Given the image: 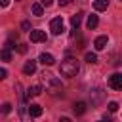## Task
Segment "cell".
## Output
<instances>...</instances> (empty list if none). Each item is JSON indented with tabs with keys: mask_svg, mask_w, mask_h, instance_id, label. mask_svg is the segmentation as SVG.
<instances>
[{
	"mask_svg": "<svg viewBox=\"0 0 122 122\" xmlns=\"http://www.w3.org/2000/svg\"><path fill=\"white\" fill-rule=\"evenodd\" d=\"M6 76H8V71L6 69H0V80H4Z\"/></svg>",
	"mask_w": 122,
	"mask_h": 122,
	"instance_id": "obj_23",
	"label": "cell"
},
{
	"mask_svg": "<svg viewBox=\"0 0 122 122\" xmlns=\"http://www.w3.org/2000/svg\"><path fill=\"white\" fill-rule=\"evenodd\" d=\"M34 71H36V61H27L25 65H23V72L25 74H34Z\"/></svg>",
	"mask_w": 122,
	"mask_h": 122,
	"instance_id": "obj_8",
	"label": "cell"
},
{
	"mask_svg": "<svg viewBox=\"0 0 122 122\" xmlns=\"http://www.w3.org/2000/svg\"><path fill=\"white\" fill-rule=\"evenodd\" d=\"M30 42H46L44 30H30Z\"/></svg>",
	"mask_w": 122,
	"mask_h": 122,
	"instance_id": "obj_5",
	"label": "cell"
},
{
	"mask_svg": "<svg viewBox=\"0 0 122 122\" xmlns=\"http://www.w3.org/2000/svg\"><path fill=\"white\" fill-rule=\"evenodd\" d=\"M40 92H42L40 86H30V88L27 90V97H29V99H30V97H36V95H40Z\"/></svg>",
	"mask_w": 122,
	"mask_h": 122,
	"instance_id": "obj_14",
	"label": "cell"
},
{
	"mask_svg": "<svg viewBox=\"0 0 122 122\" xmlns=\"http://www.w3.org/2000/svg\"><path fill=\"white\" fill-rule=\"evenodd\" d=\"M109 6V0H93V10L95 11H105Z\"/></svg>",
	"mask_w": 122,
	"mask_h": 122,
	"instance_id": "obj_9",
	"label": "cell"
},
{
	"mask_svg": "<svg viewBox=\"0 0 122 122\" xmlns=\"http://www.w3.org/2000/svg\"><path fill=\"white\" fill-rule=\"evenodd\" d=\"M109 44V38L107 36H97L95 40H93V48L99 51V50H105V46Z\"/></svg>",
	"mask_w": 122,
	"mask_h": 122,
	"instance_id": "obj_6",
	"label": "cell"
},
{
	"mask_svg": "<svg viewBox=\"0 0 122 122\" xmlns=\"http://www.w3.org/2000/svg\"><path fill=\"white\" fill-rule=\"evenodd\" d=\"M29 114H30L32 118H38V116L42 114V107H40V105H30V107H29Z\"/></svg>",
	"mask_w": 122,
	"mask_h": 122,
	"instance_id": "obj_11",
	"label": "cell"
},
{
	"mask_svg": "<svg viewBox=\"0 0 122 122\" xmlns=\"http://www.w3.org/2000/svg\"><path fill=\"white\" fill-rule=\"evenodd\" d=\"M42 76H44V80L48 82V92H50V93H59V92L63 90V86H61V82H59L57 78H53L51 74H48V72H44Z\"/></svg>",
	"mask_w": 122,
	"mask_h": 122,
	"instance_id": "obj_2",
	"label": "cell"
},
{
	"mask_svg": "<svg viewBox=\"0 0 122 122\" xmlns=\"http://www.w3.org/2000/svg\"><path fill=\"white\" fill-rule=\"evenodd\" d=\"M109 86H111L112 90H120V88H122V74H120V72L111 74V76H109Z\"/></svg>",
	"mask_w": 122,
	"mask_h": 122,
	"instance_id": "obj_4",
	"label": "cell"
},
{
	"mask_svg": "<svg viewBox=\"0 0 122 122\" xmlns=\"http://www.w3.org/2000/svg\"><path fill=\"white\" fill-rule=\"evenodd\" d=\"M86 61H88V63H97V55L92 53V51H88V53H86Z\"/></svg>",
	"mask_w": 122,
	"mask_h": 122,
	"instance_id": "obj_18",
	"label": "cell"
},
{
	"mask_svg": "<svg viewBox=\"0 0 122 122\" xmlns=\"http://www.w3.org/2000/svg\"><path fill=\"white\" fill-rule=\"evenodd\" d=\"M72 111H74V114H84V112H86V103H84V101L74 103V105H72Z\"/></svg>",
	"mask_w": 122,
	"mask_h": 122,
	"instance_id": "obj_10",
	"label": "cell"
},
{
	"mask_svg": "<svg viewBox=\"0 0 122 122\" xmlns=\"http://www.w3.org/2000/svg\"><path fill=\"white\" fill-rule=\"evenodd\" d=\"M27 50H29L27 44H19V46H17V51H19V53H27Z\"/></svg>",
	"mask_w": 122,
	"mask_h": 122,
	"instance_id": "obj_20",
	"label": "cell"
},
{
	"mask_svg": "<svg viewBox=\"0 0 122 122\" xmlns=\"http://www.w3.org/2000/svg\"><path fill=\"white\" fill-rule=\"evenodd\" d=\"M40 4H42V6H44V8H50V6H51V4H53V0H42V2H40Z\"/></svg>",
	"mask_w": 122,
	"mask_h": 122,
	"instance_id": "obj_22",
	"label": "cell"
},
{
	"mask_svg": "<svg viewBox=\"0 0 122 122\" xmlns=\"http://www.w3.org/2000/svg\"><path fill=\"white\" fill-rule=\"evenodd\" d=\"M78 71H80V63H78L76 57H67V59L61 63V67H59V72H61L63 76H69V78L76 76Z\"/></svg>",
	"mask_w": 122,
	"mask_h": 122,
	"instance_id": "obj_1",
	"label": "cell"
},
{
	"mask_svg": "<svg viewBox=\"0 0 122 122\" xmlns=\"http://www.w3.org/2000/svg\"><path fill=\"white\" fill-rule=\"evenodd\" d=\"M82 15H84V13H82V11H78L76 15H72V17H71V25H72V29H78V27H80Z\"/></svg>",
	"mask_w": 122,
	"mask_h": 122,
	"instance_id": "obj_12",
	"label": "cell"
},
{
	"mask_svg": "<svg viewBox=\"0 0 122 122\" xmlns=\"http://www.w3.org/2000/svg\"><path fill=\"white\" fill-rule=\"evenodd\" d=\"M107 107H109V111H111V112H116V111H118V103H116V101H111Z\"/></svg>",
	"mask_w": 122,
	"mask_h": 122,
	"instance_id": "obj_19",
	"label": "cell"
},
{
	"mask_svg": "<svg viewBox=\"0 0 122 122\" xmlns=\"http://www.w3.org/2000/svg\"><path fill=\"white\" fill-rule=\"evenodd\" d=\"M0 112H2V114H10V112H11V105H10V103H2V105H0Z\"/></svg>",
	"mask_w": 122,
	"mask_h": 122,
	"instance_id": "obj_17",
	"label": "cell"
},
{
	"mask_svg": "<svg viewBox=\"0 0 122 122\" xmlns=\"http://www.w3.org/2000/svg\"><path fill=\"white\" fill-rule=\"evenodd\" d=\"M8 4H10V0H0V6H2V8H6Z\"/></svg>",
	"mask_w": 122,
	"mask_h": 122,
	"instance_id": "obj_25",
	"label": "cell"
},
{
	"mask_svg": "<svg viewBox=\"0 0 122 122\" xmlns=\"http://www.w3.org/2000/svg\"><path fill=\"white\" fill-rule=\"evenodd\" d=\"M0 57H2L4 61H10V59H11V50H8V48H4V50L0 51Z\"/></svg>",
	"mask_w": 122,
	"mask_h": 122,
	"instance_id": "obj_16",
	"label": "cell"
},
{
	"mask_svg": "<svg viewBox=\"0 0 122 122\" xmlns=\"http://www.w3.org/2000/svg\"><path fill=\"white\" fill-rule=\"evenodd\" d=\"M99 25V19H97V15H88V23H86V27L92 30V29H95Z\"/></svg>",
	"mask_w": 122,
	"mask_h": 122,
	"instance_id": "obj_13",
	"label": "cell"
},
{
	"mask_svg": "<svg viewBox=\"0 0 122 122\" xmlns=\"http://www.w3.org/2000/svg\"><path fill=\"white\" fill-rule=\"evenodd\" d=\"M32 13L34 15H42L44 13V6L42 4H32Z\"/></svg>",
	"mask_w": 122,
	"mask_h": 122,
	"instance_id": "obj_15",
	"label": "cell"
},
{
	"mask_svg": "<svg viewBox=\"0 0 122 122\" xmlns=\"http://www.w3.org/2000/svg\"><path fill=\"white\" fill-rule=\"evenodd\" d=\"M38 61H40L42 65H48V67L55 63V59H53V55H51V53H46V51H44V53H40V57H38Z\"/></svg>",
	"mask_w": 122,
	"mask_h": 122,
	"instance_id": "obj_7",
	"label": "cell"
},
{
	"mask_svg": "<svg viewBox=\"0 0 122 122\" xmlns=\"http://www.w3.org/2000/svg\"><path fill=\"white\" fill-rule=\"evenodd\" d=\"M50 30H51L53 34H61V32L65 30V25H63V17H53V19L50 21Z\"/></svg>",
	"mask_w": 122,
	"mask_h": 122,
	"instance_id": "obj_3",
	"label": "cell"
},
{
	"mask_svg": "<svg viewBox=\"0 0 122 122\" xmlns=\"http://www.w3.org/2000/svg\"><path fill=\"white\" fill-rule=\"evenodd\" d=\"M21 29H23V30H29V29H30V23H29V21H23V23H21Z\"/></svg>",
	"mask_w": 122,
	"mask_h": 122,
	"instance_id": "obj_21",
	"label": "cell"
},
{
	"mask_svg": "<svg viewBox=\"0 0 122 122\" xmlns=\"http://www.w3.org/2000/svg\"><path fill=\"white\" fill-rule=\"evenodd\" d=\"M72 0H59V6H67V4H71Z\"/></svg>",
	"mask_w": 122,
	"mask_h": 122,
	"instance_id": "obj_24",
	"label": "cell"
}]
</instances>
